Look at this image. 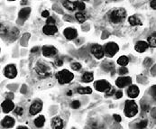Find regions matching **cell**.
Segmentation results:
<instances>
[{"label":"cell","instance_id":"cell-32","mask_svg":"<svg viewBox=\"0 0 156 129\" xmlns=\"http://www.w3.org/2000/svg\"><path fill=\"white\" fill-rule=\"evenodd\" d=\"M71 66L73 71H79L81 69V65L79 62H73V63H71Z\"/></svg>","mask_w":156,"mask_h":129},{"label":"cell","instance_id":"cell-11","mask_svg":"<svg viewBox=\"0 0 156 129\" xmlns=\"http://www.w3.org/2000/svg\"><path fill=\"white\" fill-rule=\"evenodd\" d=\"M63 35L66 37L67 40H73L78 36V32L76 29L72 28V27H68L63 31Z\"/></svg>","mask_w":156,"mask_h":129},{"label":"cell","instance_id":"cell-39","mask_svg":"<svg viewBox=\"0 0 156 129\" xmlns=\"http://www.w3.org/2000/svg\"><path fill=\"white\" fill-rule=\"evenodd\" d=\"M49 15H50V13L48 10H44L43 13H42V16L43 17H46V18H48L49 17Z\"/></svg>","mask_w":156,"mask_h":129},{"label":"cell","instance_id":"cell-44","mask_svg":"<svg viewBox=\"0 0 156 129\" xmlns=\"http://www.w3.org/2000/svg\"><path fill=\"white\" fill-rule=\"evenodd\" d=\"M142 108H143L144 111H148L149 110V106L148 105H143V106H142Z\"/></svg>","mask_w":156,"mask_h":129},{"label":"cell","instance_id":"cell-47","mask_svg":"<svg viewBox=\"0 0 156 129\" xmlns=\"http://www.w3.org/2000/svg\"><path fill=\"white\" fill-rule=\"evenodd\" d=\"M17 129H28V128H27V127H25V126H18L17 127Z\"/></svg>","mask_w":156,"mask_h":129},{"label":"cell","instance_id":"cell-1","mask_svg":"<svg viewBox=\"0 0 156 129\" xmlns=\"http://www.w3.org/2000/svg\"><path fill=\"white\" fill-rule=\"evenodd\" d=\"M126 16V11L124 8L115 9L109 14V20L113 24H119L125 20Z\"/></svg>","mask_w":156,"mask_h":129},{"label":"cell","instance_id":"cell-27","mask_svg":"<svg viewBox=\"0 0 156 129\" xmlns=\"http://www.w3.org/2000/svg\"><path fill=\"white\" fill-rule=\"evenodd\" d=\"M75 17H76V19H77V21L79 22V23H84L86 20H87L86 15H85V14H83L82 12H78V13H76Z\"/></svg>","mask_w":156,"mask_h":129},{"label":"cell","instance_id":"cell-22","mask_svg":"<svg viewBox=\"0 0 156 129\" xmlns=\"http://www.w3.org/2000/svg\"><path fill=\"white\" fill-rule=\"evenodd\" d=\"M128 22H129V24L133 26H136V25H142V22L141 20L134 16H129V18H128Z\"/></svg>","mask_w":156,"mask_h":129},{"label":"cell","instance_id":"cell-15","mask_svg":"<svg viewBox=\"0 0 156 129\" xmlns=\"http://www.w3.org/2000/svg\"><path fill=\"white\" fill-rule=\"evenodd\" d=\"M51 126L52 129H62L63 128V120L59 117H53L51 122Z\"/></svg>","mask_w":156,"mask_h":129},{"label":"cell","instance_id":"cell-6","mask_svg":"<svg viewBox=\"0 0 156 129\" xmlns=\"http://www.w3.org/2000/svg\"><path fill=\"white\" fill-rule=\"evenodd\" d=\"M118 51H119V46L116 43H108L105 47V53L108 57H112L114 55H116Z\"/></svg>","mask_w":156,"mask_h":129},{"label":"cell","instance_id":"cell-21","mask_svg":"<svg viewBox=\"0 0 156 129\" xmlns=\"http://www.w3.org/2000/svg\"><path fill=\"white\" fill-rule=\"evenodd\" d=\"M147 43L149 46L153 47H156V33H153V35H151L150 36H148L147 38Z\"/></svg>","mask_w":156,"mask_h":129},{"label":"cell","instance_id":"cell-31","mask_svg":"<svg viewBox=\"0 0 156 129\" xmlns=\"http://www.w3.org/2000/svg\"><path fill=\"white\" fill-rule=\"evenodd\" d=\"M75 5L77 6V9H79V11H83L85 10L86 8V5L83 3V2H81V1H77L75 2Z\"/></svg>","mask_w":156,"mask_h":129},{"label":"cell","instance_id":"cell-48","mask_svg":"<svg viewBox=\"0 0 156 129\" xmlns=\"http://www.w3.org/2000/svg\"><path fill=\"white\" fill-rule=\"evenodd\" d=\"M67 95H68V96H71V95H72V91H71V90L68 91V92H67Z\"/></svg>","mask_w":156,"mask_h":129},{"label":"cell","instance_id":"cell-19","mask_svg":"<svg viewBox=\"0 0 156 129\" xmlns=\"http://www.w3.org/2000/svg\"><path fill=\"white\" fill-rule=\"evenodd\" d=\"M14 125H15V119L11 117H5L2 120V126H4L5 128L13 127Z\"/></svg>","mask_w":156,"mask_h":129},{"label":"cell","instance_id":"cell-45","mask_svg":"<svg viewBox=\"0 0 156 129\" xmlns=\"http://www.w3.org/2000/svg\"><path fill=\"white\" fill-rule=\"evenodd\" d=\"M114 93H115V90H114V89H111L109 91L106 93V95H107V96H111V95H113Z\"/></svg>","mask_w":156,"mask_h":129},{"label":"cell","instance_id":"cell-2","mask_svg":"<svg viewBox=\"0 0 156 129\" xmlns=\"http://www.w3.org/2000/svg\"><path fill=\"white\" fill-rule=\"evenodd\" d=\"M55 77L58 79V82L60 84H67V83H70L73 79L74 75L72 72L69 71L68 70H62L57 72Z\"/></svg>","mask_w":156,"mask_h":129},{"label":"cell","instance_id":"cell-23","mask_svg":"<svg viewBox=\"0 0 156 129\" xmlns=\"http://www.w3.org/2000/svg\"><path fill=\"white\" fill-rule=\"evenodd\" d=\"M77 91L79 94H81V95H89L92 92V90L90 87H79L78 88Z\"/></svg>","mask_w":156,"mask_h":129},{"label":"cell","instance_id":"cell-26","mask_svg":"<svg viewBox=\"0 0 156 129\" xmlns=\"http://www.w3.org/2000/svg\"><path fill=\"white\" fill-rule=\"evenodd\" d=\"M117 63H118L119 65H121V66L125 67L128 63H129V58H128L127 56H125V55L121 56V57H119V59L117 60Z\"/></svg>","mask_w":156,"mask_h":129},{"label":"cell","instance_id":"cell-20","mask_svg":"<svg viewBox=\"0 0 156 129\" xmlns=\"http://www.w3.org/2000/svg\"><path fill=\"white\" fill-rule=\"evenodd\" d=\"M62 5H63V7H65L67 10H69V11H75L77 8L75 3L71 2V1H69V0H64V1L62 2Z\"/></svg>","mask_w":156,"mask_h":129},{"label":"cell","instance_id":"cell-4","mask_svg":"<svg viewBox=\"0 0 156 129\" xmlns=\"http://www.w3.org/2000/svg\"><path fill=\"white\" fill-rule=\"evenodd\" d=\"M125 116L127 117H133L138 113V107L136 103L133 100H127L125 105V110H124Z\"/></svg>","mask_w":156,"mask_h":129},{"label":"cell","instance_id":"cell-18","mask_svg":"<svg viewBox=\"0 0 156 129\" xmlns=\"http://www.w3.org/2000/svg\"><path fill=\"white\" fill-rule=\"evenodd\" d=\"M148 43L146 42H144V41H139V42L136 43V44H135L134 46V49L136 52H144L146 51V49L148 48Z\"/></svg>","mask_w":156,"mask_h":129},{"label":"cell","instance_id":"cell-24","mask_svg":"<svg viewBox=\"0 0 156 129\" xmlns=\"http://www.w3.org/2000/svg\"><path fill=\"white\" fill-rule=\"evenodd\" d=\"M82 81L83 82H86V83H89V82H91L93 80V73L92 72H85L83 75H82Z\"/></svg>","mask_w":156,"mask_h":129},{"label":"cell","instance_id":"cell-13","mask_svg":"<svg viewBox=\"0 0 156 129\" xmlns=\"http://www.w3.org/2000/svg\"><path fill=\"white\" fill-rule=\"evenodd\" d=\"M132 79L130 77H119L116 80V85L119 88H125L128 85H130Z\"/></svg>","mask_w":156,"mask_h":129},{"label":"cell","instance_id":"cell-7","mask_svg":"<svg viewBox=\"0 0 156 129\" xmlns=\"http://www.w3.org/2000/svg\"><path fill=\"white\" fill-rule=\"evenodd\" d=\"M90 52L95 56V58L98 59V60L102 59L105 55V52H104L103 47L99 44H93L90 48Z\"/></svg>","mask_w":156,"mask_h":129},{"label":"cell","instance_id":"cell-34","mask_svg":"<svg viewBox=\"0 0 156 129\" xmlns=\"http://www.w3.org/2000/svg\"><path fill=\"white\" fill-rule=\"evenodd\" d=\"M80 107V102L78 100H74L72 101V103H71V107L72 108H75V109H77V108H79Z\"/></svg>","mask_w":156,"mask_h":129},{"label":"cell","instance_id":"cell-12","mask_svg":"<svg viewBox=\"0 0 156 129\" xmlns=\"http://www.w3.org/2000/svg\"><path fill=\"white\" fill-rule=\"evenodd\" d=\"M1 107H2V111L4 113H9L11 110L14 109L15 104H14V102L11 99H5L4 102H2Z\"/></svg>","mask_w":156,"mask_h":129},{"label":"cell","instance_id":"cell-37","mask_svg":"<svg viewBox=\"0 0 156 129\" xmlns=\"http://www.w3.org/2000/svg\"><path fill=\"white\" fill-rule=\"evenodd\" d=\"M46 23H47V24H55V19H54L53 17L49 16L46 20Z\"/></svg>","mask_w":156,"mask_h":129},{"label":"cell","instance_id":"cell-49","mask_svg":"<svg viewBox=\"0 0 156 129\" xmlns=\"http://www.w3.org/2000/svg\"><path fill=\"white\" fill-rule=\"evenodd\" d=\"M26 3H27L26 0H24V1H22V2H21V4H22V5H24V4H26Z\"/></svg>","mask_w":156,"mask_h":129},{"label":"cell","instance_id":"cell-17","mask_svg":"<svg viewBox=\"0 0 156 129\" xmlns=\"http://www.w3.org/2000/svg\"><path fill=\"white\" fill-rule=\"evenodd\" d=\"M31 13V8L30 7H24L22 8L21 10L19 11L18 13V17L20 20H22V21H24L27 18L29 17V15Z\"/></svg>","mask_w":156,"mask_h":129},{"label":"cell","instance_id":"cell-41","mask_svg":"<svg viewBox=\"0 0 156 129\" xmlns=\"http://www.w3.org/2000/svg\"><path fill=\"white\" fill-rule=\"evenodd\" d=\"M114 118H115V120H116L117 122H120V121L122 120L121 117H120V116H118V115H116V114L114 115Z\"/></svg>","mask_w":156,"mask_h":129},{"label":"cell","instance_id":"cell-16","mask_svg":"<svg viewBox=\"0 0 156 129\" xmlns=\"http://www.w3.org/2000/svg\"><path fill=\"white\" fill-rule=\"evenodd\" d=\"M127 95L128 97L131 98H135L138 97L139 95V89L136 85H132L128 88L127 90Z\"/></svg>","mask_w":156,"mask_h":129},{"label":"cell","instance_id":"cell-43","mask_svg":"<svg viewBox=\"0 0 156 129\" xmlns=\"http://www.w3.org/2000/svg\"><path fill=\"white\" fill-rule=\"evenodd\" d=\"M151 7L153 9H156V0H152L151 2Z\"/></svg>","mask_w":156,"mask_h":129},{"label":"cell","instance_id":"cell-25","mask_svg":"<svg viewBox=\"0 0 156 129\" xmlns=\"http://www.w3.org/2000/svg\"><path fill=\"white\" fill-rule=\"evenodd\" d=\"M35 126H36V127H38V128H40V127H43V125H44V123H45V117H43V116H40V117H38L35 120Z\"/></svg>","mask_w":156,"mask_h":129},{"label":"cell","instance_id":"cell-28","mask_svg":"<svg viewBox=\"0 0 156 129\" xmlns=\"http://www.w3.org/2000/svg\"><path fill=\"white\" fill-rule=\"evenodd\" d=\"M18 35H19V31H18L16 28H12L11 31L7 33V35L9 36V38H10L11 41L15 40V39L18 36Z\"/></svg>","mask_w":156,"mask_h":129},{"label":"cell","instance_id":"cell-33","mask_svg":"<svg viewBox=\"0 0 156 129\" xmlns=\"http://www.w3.org/2000/svg\"><path fill=\"white\" fill-rule=\"evenodd\" d=\"M128 72V70L126 69V67H124V66H121L119 69H118V73L120 75H125Z\"/></svg>","mask_w":156,"mask_h":129},{"label":"cell","instance_id":"cell-3","mask_svg":"<svg viewBox=\"0 0 156 129\" xmlns=\"http://www.w3.org/2000/svg\"><path fill=\"white\" fill-rule=\"evenodd\" d=\"M35 71L37 75L40 76L41 78H47L52 74V70L51 68L46 65L45 63L42 62H38L35 66Z\"/></svg>","mask_w":156,"mask_h":129},{"label":"cell","instance_id":"cell-46","mask_svg":"<svg viewBox=\"0 0 156 129\" xmlns=\"http://www.w3.org/2000/svg\"><path fill=\"white\" fill-rule=\"evenodd\" d=\"M38 50H39V48H38V47H33V48H32L31 52H36Z\"/></svg>","mask_w":156,"mask_h":129},{"label":"cell","instance_id":"cell-5","mask_svg":"<svg viewBox=\"0 0 156 129\" xmlns=\"http://www.w3.org/2000/svg\"><path fill=\"white\" fill-rule=\"evenodd\" d=\"M94 87H95V89H96L98 91H99V92H106V93H107L108 91H109L112 89L111 85L108 83L106 80H98V81L95 82Z\"/></svg>","mask_w":156,"mask_h":129},{"label":"cell","instance_id":"cell-29","mask_svg":"<svg viewBox=\"0 0 156 129\" xmlns=\"http://www.w3.org/2000/svg\"><path fill=\"white\" fill-rule=\"evenodd\" d=\"M102 67H103V69H105L106 71H110L111 69L114 68V63L111 62H108V60H106V62H104L102 63Z\"/></svg>","mask_w":156,"mask_h":129},{"label":"cell","instance_id":"cell-10","mask_svg":"<svg viewBox=\"0 0 156 129\" xmlns=\"http://www.w3.org/2000/svg\"><path fill=\"white\" fill-rule=\"evenodd\" d=\"M43 108V103L41 101H35L29 108V113L32 116H35L36 114H38Z\"/></svg>","mask_w":156,"mask_h":129},{"label":"cell","instance_id":"cell-50","mask_svg":"<svg viewBox=\"0 0 156 129\" xmlns=\"http://www.w3.org/2000/svg\"><path fill=\"white\" fill-rule=\"evenodd\" d=\"M8 1H15V0H8Z\"/></svg>","mask_w":156,"mask_h":129},{"label":"cell","instance_id":"cell-35","mask_svg":"<svg viewBox=\"0 0 156 129\" xmlns=\"http://www.w3.org/2000/svg\"><path fill=\"white\" fill-rule=\"evenodd\" d=\"M7 35V29L6 27L3 25V24H1V36H5Z\"/></svg>","mask_w":156,"mask_h":129},{"label":"cell","instance_id":"cell-14","mask_svg":"<svg viewBox=\"0 0 156 129\" xmlns=\"http://www.w3.org/2000/svg\"><path fill=\"white\" fill-rule=\"evenodd\" d=\"M58 32V28L54 24H46L43 28V33L46 35H53Z\"/></svg>","mask_w":156,"mask_h":129},{"label":"cell","instance_id":"cell-30","mask_svg":"<svg viewBox=\"0 0 156 129\" xmlns=\"http://www.w3.org/2000/svg\"><path fill=\"white\" fill-rule=\"evenodd\" d=\"M147 124H148V122L146 120H142L136 124V127L138 129H144L147 126Z\"/></svg>","mask_w":156,"mask_h":129},{"label":"cell","instance_id":"cell-9","mask_svg":"<svg viewBox=\"0 0 156 129\" xmlns=\"http://www.w3.org/2000/svg\"><path fill=\"white\" fill-rule=\"evenodd\" d=\"M43 55L44 57H53L57 54V49L53 46H43L42 49Z\"/></svg>","mask_w":156,"mask_h":129},{"label":"cell","instance_id":"cell-38","mask_svg":"<svg viewBox=\"0 0 156 129\" xmlns=\"http://www.w3.org/2000/svg\"><path fill=\"white\" fill-rule=\"evenodd\" d=\"M151 94L153 97H155L156 98V85L153 86L152 89H151Z\"/></svg>","mask_w":156,"mask_h":129},{"label":"cell","instance_id":"cell-40","mask_svg":"<svg viewBox=\"0 0 156 129\" xmlns=\"http://www.w3.org/2000/svg\"><path fill=\"white\" fill-rule=\"evenodd\" d=\"M116 97H117V98H121L122 97H123V92H122V91H117L116 92Z\"/></svg>","mask_w":156,"mask_h":129},{"label":"cell","instance_id":"cell-8","mask_svg":"<svg viewBox=\"0 0 156 129\" xmlns=\"http://www.w3.org/2000/svg\"><path fill=\"white\" fill-rule=\"evenodd\" d=\"M4 75L8 79L16 78L17 75V71L16 66L14 64H9L7 66H5L4 69Z\"/></svg>","mask_w":156,"mask_h":129},{"label":"cell","instance_id":"cell-36","mask_svg":"<svg viewBox=\"0 0 156 129\" xmlns=\"http://www.w3.org/2000/svg\"><path fill=\"white\" fill-rule=\"evenodd\" d=\"M23 112H24V109H23L21 107H16V109H15V113H16V115H18V116H22Z\"/></svg>","mask_w":156,"mask_h":129},{"label":"cell","instance_id":"cell-42","mask_svg":"<svg viewBox=\"0 0 156 129\" xmlns=\"http://www.w3.org/2000/svg\"><path fill=\"white\" fill-rule=\"evenodd\" d=\"M63 64V62H62V59H58L56 60V65L57 66H62Z\"/></svg>","mask_w":156,"mask_h":129}]
</instances>
